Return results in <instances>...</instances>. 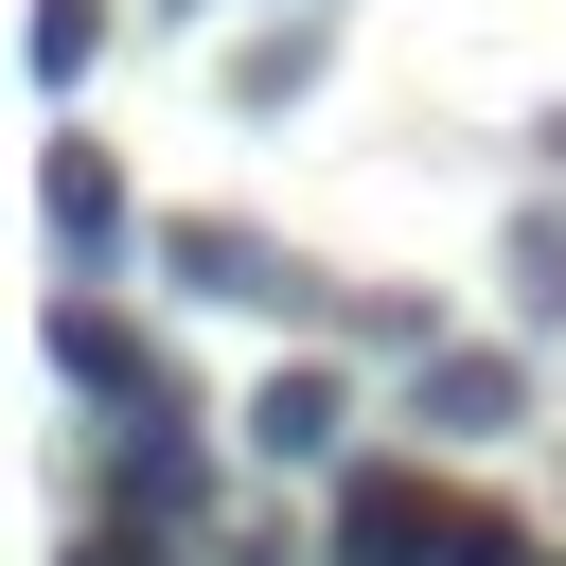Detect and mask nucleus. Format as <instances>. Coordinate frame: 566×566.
Wrapping results in <instances>:
<instances>
[{"label":"nucleus","instance_id":"f257e3e1","mask_svg":"<svg viewBox=\"0 0 566 566\" xmlns=\"http://www.w3.org/2000/svg\"><path fill=\"white\" fill-rule=\"evenodd\" d=\"M336 566H531V531L442 495V478H407V460H354L336 478Z\"/></svg>","mask_w":566,"mask_h":566},{"label":"nucleus","instance_id":"f03ea898","mask_svg":"<svg viewBox=\"0 0 566 566\" xmlns=\"http://www.w3.org/2000/svg\"><path fill=\"white\" fill-rule=\"evenodd\" d=\"M106 495H124V531H195V513H212V460H195V407H177V389L106 442Z\"/></svg>","mask_w":566,"mask_h":566},{"label":"nucleus","instance_id":"7ed1b4c3","mask_svg":"<svg viewBox=\"0 0 566 566\" xmlns=\"http://www.w3.org/2000/svg\"><path fill=\"white\" fill-rule=\"evenodd\" d=\"M159 265H177L195 301H265V318H301V301H318V283H301L265 230H230V212H177V230H159Z\"/></svg>","mask_w":566,"mask_h":566},{"label":"nucleus","instance_id":"20e7f679","mask_svg":"<svg viewBox=\"0 0 566 566\" xmlns=\"http://www.w3.org/2000/svg\"><path fill=\"white\" fill-rule=\"evenodd\" d=\"M407 424H442V442H513V424H531V371L478 354V336H442V354L407 371Z\"/></svg>","mask_w":566,"mask_h":566},{"label":"nucleus","instance_id":"39448f33","mask_svg":"<svg viewBox=\"0 0 566 566\" xmlns=\"http://www.w3.org/2000/svg\"><path fill=\"white\" fill-rule=\"evenodd\" d=\"M53 371H71V389H106V407H124V424H142V407H159V389H177V371H159V354H142V336H124V318H106V301H88V283H71V301H53Z\"/></svg>","mask_w":566,"mask_h":566},{"label":"nucleus","instance_id":"423d86ee","mask_svg":"<svg viewBox=\"0 0 566 566\" xmlns=\"http://www.w3.org/2000/svg\"><path fill=\"white\" fill-rule=\"evenodd\" d=\"M35 212H53V248H71V265H106V248H124V177H106V142H53Z\"/></svg>","mask_w":566,"mask_h":566},{"label":"nucleus","instance_id":"0eeeda50","mask_svg":"<svg viewBox=\"0 0 566 566\" xmlns=\"http://www.w3.org/2000/svg\"><path fill=\"white\" fill-rule=\"evenodd\" d=\"M248 442L265 460H336V371H265L248 389Z\"/></svg>","mask_w":566,"mask_h":566},{"label":"nucleus","instance_id":"6e6552de","mask_svg":"<svg viewBox=\"0 0 566 566\" xmlns=\"http://www.w3.org/2000/svg\"><path fill=\"white\" fill-rule=\"evenodd\" d=\"M318 53H336L318 18H283V35H248V53H230V106H283V88H318Z\"/></svg>","mask_w":566,"mask_h":566},{"label":"nucleus","instance_id":"1a4fd4ad","mask_svg":"<svg viewBox=\"0 0 566 566\" xmlns=\"http://www.w3.org/2000/svg\"><path fill=\"white\" fill-rule=\"evenodd\" d=\"M88 53H106V0H35V71H53V88H71V71H88Z\"/></svg>","mask_w":566,"mask_h":566},{"label":"nucleus","instance_id":"9d476101","mask_svg":"<svg viewBox=\"0 0 566 566\" xmlns=\"http://www.w3.org/2000/svg\"><path fill=\"white\" fill-rule=\"evenodd\" d=\"M513 301H531V318H566V212H531V230H513Z\"/></svg>","mask_w":566,"mask_h":566},{"label":"nucleus","instance_id":"9b49d317","mask_svg":"<svg viewBox=\"0 0 566 566\" xmlns=\"http://www.w3.org/2000/svg\"><path fill=\"white\" fill-rule=\"evenodd\" d=\"M71 566H159V531H88V548H71Z\"/></svg>","mask_w":566,"mask_h":566}]
</instances>
